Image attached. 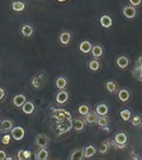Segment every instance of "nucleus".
<instances>
[{"label":"nucleus","instance_id":"obj_1","mask_svg":"<svg viewBox=\"0 0 142 160\" xmlns=\"http://www.w3.org/2000/svg\"><path fill=\"white\" fill-rule=\"evenodd\" d=\"M127 140H128V136L125 132H119L114 136V142H113V146L116 147L117 149H122L126 147L127 145Z\"/></svg>","mask_w":142,"mask_h":160},{"label":"nucleus","instance_id":"obj_2","mask_svg":"<svg viewBox=\"0 0 142 160\" xmlns=\"http://www.w3.org/2000/svg\"><path fill=\"white\" fill-rule=\"evenodd\" d=\"M71 40H72V33L70 31H62L59 33L58 36V41H59V44L62 46H68L70 44Z\"/></svg>","mask_w":142,"mask_h":160},{"label":"nucleus","instance_id":"obj_3","mask_svg":"<svg viewBox=\"0 0 142 160\" xmlns=\"http://www.w3.org/2000/svg\"><path fill=\"white\" fill-rule=\"evenodd\" d=\"M10 135L14 140H22L25 136V131L22 126H13L10 131Z\"/></svg>","mask_w":142,"mask_h":160},{"label":"nucleus","instance_id":"obj_4","mask_svg":"<svg viewBox=\"0 0 142 160\" xmlns=\"http://www.w3.org/2000/svg\"><path fill=\"white\" fill-rule=\"evenodd\" d=\"M35 145L40 148H46L49 145V137L46 134H38L35 137Z\"/></svg>","mask_w":142,"mask_h":160},{"label":"nucleus","instance_id":"obj_5","mask_svg":"<svg viewBox=\"0 0 142 160\" xmlns=\"http://www.w3.org/2000/svg\"><path fill=\"white\" fill-rule=\"evenodd\" d=\"M68 100H69V92L66 89L59 90L55 97V101L58 104H64V103L68 102Z\"/></svg>","mask_w":142,"mask_h":160},{"label":"nucleus","instance_id":"obj_6","mask_svg":"<svg viewBox=\"0 0 142 160\" xmlns=\"http://www.w3.org/2000/svg\"><path fill=\"white\" fill-rule=\"evenodd\" d=\"M122 14H124V17L126 19L131 20V19H133L137 16V9H135V7H132V6H130V5L125 6V7L122 8Z\"/></svg>","mask_w":142,"mask_h":160},{"label":"nucleus","instance_id":"obj_7","mask_svg":"<svg viewBox=\"0 0 142 160\" xmlns=\"http://www.w3.org/2000/svg\"><path fill=\"white\" fill-rule=\"evenodd\" d=\"M73 128L76 132L80 133V132H83L85 129V126H87V123H85L84 118H76L73 120Z\"/></svg>","mask_w":142,"mask_h":160},{"label":"nucleus","instance_id":"obj_8","mask_svg":"<svg viewBox=\"0 0 142 160\" xmlns=\"http://www.w3.org/2000/svg\"><path fill=\"white\" fill-rule=\"evenodd\" d=\"M55 86L58 90H64L68 86V79L64 76H58L55 80Z\"/></svg>","mask_w":142,"mask_h":160},{"label":"nucleus","instance_id":"obj_9","mask_svg":"<svg viewBox=\"0 0 142 160\" xmlns=\"http://www.w3.org/2000/svg\"><path fill=\"white\" fill-rule=\"evenodd\" d=\"M69 159L70 160H82V159H84V148H83V147H80V148L74 149V150L70 153Z\"/></svg>","mask_w":142,"mask_h":160},{"label":"nucleus","instance_id":"obj_10","mask_svg":"<svg viewBox=\"0 0 142 160\" xmlns=\"http://www.w3.org/2000/svg\"><path fill=\"white\" fill-rule=\"evenodd\" d=\"M129 64H130V60H129V58L126 55L118 56L117 59H116V65L120 69H126L129 66Z\"/></svg>","mask_w":142,"mask_h":160},{"label":"nucleus","instance_id":"obj_11","mask_svg":"<svg viewBox=\"0 0 142 160\" xmlns=\"http://www.w3.org/2000/svg\"><path fill=\"white\" fill-rule=\"evenodd\" d=\"M97 118H98V115H97V113H96L95 111H90L89 113L84 116V121H85V123H87V125L92 126V125L96 124Z\"/></svg>","mask_w":142,"mask_h":160},{"label":"nucleus","instance_id":"obj_12","mask_svg":"<svg viewBox=\"0 0 142 160\" xmlns=\"http://www.w3.org/2000/svg\"><path fill=\"white\" fill-rule=\"evenodd\" d=\"M90 53H91V55H92V57H93V58H97V59H100V58L103 56V53H104V48H103L102 45H98V44L93 45Z\"/></svg>","mask_w":142,"mask_h":160},{"label":"nucleus","instance_id":"obj_13","mask_svg":"<svg viewBox=\"0 0 142 160\" xmlns=\"http://www.w3.org/2000/svg\"><path fill=\"white\" fill-rule=\"evenodd\" d=\"M26 102V97L24 96L23 93H19L16 94L12 99V103H13L14 107L17 108H22V105Z\"/></svg>","mask_w":142,"mask_h":160},{"label":"nucleus","instance_id":"obj_14","mask_svg":"<svg viewBox=\"0 0 142 160\" xmlns=\"http://www.w3.org/2000/svg\"><path fill=\"white\" fill-rule=\"evenodd\" d=\"M100 24L104 29H109L113 25V18L111 16H108V14H103L100 18Z\"/></svg>","mask_w":142,"mask_h":160},{"label":"nucleus","instance_id":"obj_15","mask_svg":"<svg viewBox=\"0 0 142 160\" xmlns=\"http://www.w3.org/2000/svg\"><path fill=\"white\" fill-rule=\"evenodd\" d=\"M118 99H119L120 102H128L129 99H130L131 97V93L130 91H129L128 89H126V88H121V89L118 91Z\"/></svg>","mask_w":142,"mask_h":160},{"label":"nucleus","instance_id":"obj_16","mask_svg":"<svg viewBox=\"0 0 142 160\" xmlns=\"http://www.w3.org/2000/svg\"><path fill=\"white\" fill-rule=\"evenodd\" d=\"M105 89H106L111 94H115L118 90L117 82H116L115 80H111V79L107 80L106 82H105Z\"/></svg>","mask_w":142,"mask_h":160},{"label":"nucleus","instance_id":"obj_17","mask_svg":"<svg viewBox=\"0 0 142 160\" xmlns=\"http://www.w3.org/2000/svg\"><path fill=\"white\" fill-rule=\"evenodd\" d=\"M92 46H93V45H92V43L90 42V41H88V40L82 41V42L80 43V45H79V51L83 54H89L92 49Z\"/></svg>","mask_w":142,"mask_h":160},{"label":"nucleus","instance_id":"obj_18","mask_svg":"<svg viewBox=\"0 0 142 160\" xmlns=\"http://www.w3.org/2000/svg\"><path fill=\"white\" fill-rule=\"evenodd\" d=\"M34 33V28L31 24H23L21 27V34L24 38H31Z\"/></svg>","mask_w":142,"mask_h":160},{"label":"nucleus","instance_id":"obj_19","mask_svg":"<svg viewBox=\"0 0 142 160\" xmlns=\"http://www.w3.org/2000/svg\"><path fill=\"white\" fill-rule=\"evenodd\" d=\"M13 126H14V123L11 118H5V120H2L1 121V125H0L1 129H2L3 132H6V133L11 131Z\"/></svg>","mask_w":142,"mask_h":160},{"label":"nucleus","instance_id":"obj_20","mask_svg":"<svg viewBox=\"0 0 142 160\" xmlns=\"http://www.w3.org/2000/svg\"><path fill=\"white\" fill-rule=\"evenodd\" d=\"M88 67L91 71H98L101 68V62L97 58H92L91 60H89L88 62Z\"/></svg>","mask_w":142,"mask_h":160},{"label":"nucleus","instance_id":"obj_21","mask_svg":"<svg viewBox=\"0 0 142 160\" xmlns=\"http://www.w3.org/2000/svg\"><path fill=\"white\" fill-rule=\"evenodd\" d=\"M108 105L106 103H98L96 105V109H95V112L97 113V115H107L108 114Z\"/></svg>","mask_w":142,"mask_h":160},{"label":"nucleus","instance_id":"obj_22","mask_svg":"<svg viewBox=\"0 0 142 160\" xmlns=\"http://www.w3.org/2000/svg\"><path fill=\"white\" fill-rule=\"evenodd\" d=\"M22 111L25 114H32L35 111V105L32 101H26L24 104L22 105Z\"/></svg>","mask_w":142,"mask_h":160},{"label":"nucleus","instance_id":"obj_23","mask_svg":"<svg viewBox=\"0 0 142 160\" xmlns=\"http://www.w3.org/2000/svg\"><path fill=\"white\" fill-rule=\"evenodd\" d=\"M48 157H49V152L46 148H40V150L35 155L36 160H47Z\"/></svg>","mask_w":142,"mask_h":160},{"label":"nucleus","instance_id":"obj_24","mask_svg":"<svg viewBox=\"0 0 142 160\" xmlns=\"http://www.w3.org/2000/svg\"><path fill=\"white\" fill-rule=\"evenodd\" d=\"M97 149L93 146V145H89V146L84 147V159H88V158H91L93 156H95Z\"/></svg>","mask_w":142,"mask_h":160},{"label":"nucleus","instance_id":"obj_25","mask_svg":"<svg viewBox=\"0 0 142 160\" xmlns=\"http://www.w3.org/2000/svg\"><path fill=\"white\" fill-rule=\"evenodd\" d=\"M96 124L98 125L100 128H103V127L108 126L109 124V118L107 115H98L97 121H96Z\"/></svg>","mask_w":142,"mask_h":160},{"label":"nucleus","instance_id":"obj_26","mask_svg":"<svg viewBox=\"0 0 142 160\" xmlns=\"http://www.w3.org/2000/svg\"><path fill=\"white\" fill-rule=\"evenodd\" d=\"M11 9L16 12H22L25 9V3L23 1H13L11 3Z\"/></svg>","mask_w":142,"mask_h":160},{"label":"nucleus","instance_id":"obj_27","mask_svg":"<svg viewBox=\"0 0 142 160\" xmlns=\"http://www.w3.org/2000/svg\"><path fill=\"white\" fill-rule=\"evenodd\" d=\"M17 157H18V160H26L31 158V151L30 150H24V149H21V150L18 151L17 153Z\"/></svg>","mask_w":142,"mask_h":160},{"label":"nucleus","instance_id":"obj_28","mask_svg":"<svg viewBox=\"0 0 142 160\" xmlns=\"http://www.w3.org/2000/svg\"><path fill=\"white\" fill-rule=\"evenodd\" d=\"M119 114H120V118H121L122 121H125V122H129L131 116H132L131 111L129 109H122L121 111L119 112Z\"/></svg>","mask_w":142,"mask_h":160},{"label":"nucleus","instance_id":"obj_29","mask_svg":"<svg viewBox=\"0 0 142 160\" xmlns=\"http://www.w3.org/2000/svg\"><path fill=\"white\" fill-rule=\"evenodd\" d=\"M108 149H109L108 142H101V144H100L97 150H98V152L102 153V155H106V153L108 152Z\"/></svg>","mask_w":142,"mask_h":160},{"label":"nucleus","instance_id":"obj_30","mask_svg":"<svg viewBox=\"0 0 142 160\" xmlns=\"http://www.w3.org/2000/svg\"><path fill=\"white\" fill-rule=\"evenodd\" d=\"M131 125L135 127H138V126H141L142 125V118L140 115H132L131 116Z\"/></svg>","mask_w":142,"mask_h":160},{"label":"nucleus","instance_id":"obj_31","mask_svg":"<svg viewBox=\"0 0 142 160\" xmlns=\"http://www.w3.org/2000/svg\"><path fill=\"white\" fill-rule=\"evenodd\" d=\"M89 112H90V108L88 104H81L78 109V113L80 114L81 116H85Z\"/></svg>","mask_w":142,"mask_h":160},{"label":"nucleus","instance_id":"obj_32","mask_svg":"<svg viewBox=\"0 0 142 160\" xmlns=\"http://www.w3.org/2000/svg\"><path fill=\"white\" fill-rule=\"evenodd\" d=\"M11 135L10 134H5V135L2 136V138H1V142H2L3 145H9L10 142H11Z\"/></svg>","mask_w":142,"mask_h":160},{"label":"nucleus","instance_id":"obj_33","mask_svg":"<svg viewBox=\"0 0 142 160\" xmlns=\"http://www.w3.org/2000/svg\"><path fill=\"white\" fill-rule=\"evenodd\" d=\"M132 71H135V72H139V75H135V76H133V77L137 78V80H139V81H142V67H140V66L135 67V68L133 69Z\"/></svg>","mask_w":142,"mask_h":160},{"label":"nucleus","instance_id":"obj_34","mask_svg":"<svg viewBox=\"0 0 142 160\" xmlns=\"http://www.w3.org/2000/svg\"><path fill=\"white\" fill-rule=\"evenodd\" d=\"M128 1L130 3V6H132V7H139L142 3V0H128Z\"/></svg>","mask_w":142,"mask_h":160},{"label":"nucleus","instance_id":"obj_35","mask_svg":"<svg viewBox=\"0 0 142 160\" xmlns=\"http://www.w3.org/2000/svg\"><path fill=\"white\" fill-rule=\"evenodd\" d=\"M5 96H6V91L3 88L0 87V101H2L5 99Z\"/></svg>","mask_w":142,"mask_h":160},{"label":"nucleus","instance_id":"obj_36","mask_svg":"<svg viewBox=\"0 0 142 160\" xmlns=\"http://www.w3.org/2000/svg\"><path fill=\"white\" fill-rule=\"evenodd\" d=\"M7 157V152L5 150H0V160H6Z\"/></svg>","mask_w":142,"mask_h":160},{"label":"nucleus","instance_id":"obj_37","mask_svg":"<svg viewBox=\"0 0 142 160\" xmlns=\"http://www.w3.org/2000/svg\"><path fill=\"white\" fill-rule=\"evenodd\" d=\"M138 65H139L140 67H142V55L138 58Z\"/></svg>","mask_w":142,"mask_h":160},{"label":"nucleus","instance_id":"obj_38","mask_svg":"<svg viewBox=\"0 0 142 160\" xmlns=\"http://www.w3.org/2000/svg\"><path fill=\"white\" fill-rule=\"evenodd\" d=\"M57 1H58V2H66L67 0H57Z\"/></svg>","mask_w":142,"mask_h":160},{"label":"nucleus","instance_id":"obj_39","mask_svg":"<svg viewBox=\"0 0 142 160\" xmlns=\"http://www.w3.org/2000/svg\"><path fill=\"white\" fill-rule=\"evenodd\" d=\"M0 125H1V121H0Z\"/></svg>","mask_w":142,"mask_h":160}]
</instances>
